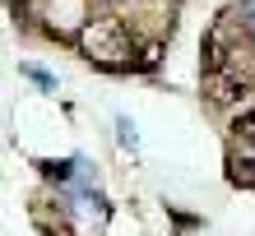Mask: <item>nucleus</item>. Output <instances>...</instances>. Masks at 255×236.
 <instances>
[{
    "label": "nucleus",
    "instance_id": "f03ea898",
    "mask_svg": "<svg viewBox=\"0 0 255 236\" xmlns=\"http://www.w3.org/2000/svg\"><path fill=\"white\" fill-rule=\"evenodd\" d=\"M228 176H232V185L255 190V149H251V153H232V157H228Z\"/></svg>",
    "mask_w": 255,
    "mask_h": 236
},
{
    "label": "nucleus",
    "instance_id": "423d86ee",
    "mask_svg": "<svg viewBox=\"0 0 255 236\" xmlns=\"http://www.w3.org/2000/svg\"><path fill=\"white\" fill-rule=\"evenodd\" d=\"M242 19H246V28H251V42H255V0H246V5H242Z\"/></svg>",
    "mask_w": 255,
    "mask_h": 236
},
{
    "label": "nucleus",
    "instance_id": "f257e3e1",
    "mask_svg": "<svg viewBox=\"0 0 255 236\" xmlns=\"http://www.w3.org/2000/svg\"><path fill=\"white\" fill-rule=\"evenodd\" d=\"M74 47H79L88 61L112 65V70H126V65H130V56H134L130 28L116 19V14H98V19L79 23V37H74Z\"/></svg>",
    "mask_w": 255,
    "mask_h": 236
},
{
    "label": "nucleus",
    "instance_id": "20e7f679",
    "mask_svg": "<svg viewBox=\"0 0 255 236\" xmlns=\"http://www.w3.org/2000/svg\"><path fill=\"white\" fill-rule=\"evenodd\" d=\"M23 75H28V79H33L37 88H47V93H51V88H56V79L47 75V70H37V65H23Z\"/></svg>",
    "mask_w": 255,
    "mask_h": 236
},
{
    "label": "nucleus",
    "instance_id": "0eeeda50",
    "mask_svg": "<svg viewBox=\"0 0 255 236\" xmlns=\"http://www.w3.org/2000/svg\"><path fill=\"white\" fill-rule=\"evenodd\" d=\"M112 5H116V0H112Z\"/></svg>",
    "mask_w": 255,
    "mask_h": 236
},
{
    "label": "nucleus",
    "instance_id": "7ed1b4c3",
    "mask_svg": "<svg viewBox=\"0 0 255 236\" xmlns=\"http://www.w3.org/2000/svg\"><path fill=\"white\" fill-rule=\"evenodd\" d=\"M232 130H237V139H242L246 149H255V107L237 116V125H232Z\"/></svg>",
    "mask_w": 255,
    "mask_h": 236
},
{
    "label": "nucleus",
    "instance_id": "39448f33",
    "mask_svg": "<svg viewBox=\"0 0 255 236\" xmlns=\"http://www.w3.org/2000/svg\"><path fill=\"white\" fill-rule=\"evenodd\" d=\"M116 139H121L126 149H134V125L126 121V116H121V121H116Z\"/></svg>",
    "mask_w": 255,
    "mask_h": 236
}]
</instances>
